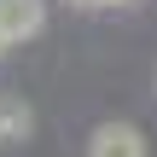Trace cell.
Here are the masks:
<instances>
[{"instance_id":"obj_1","label":"cell","mask_w":157,"mask_h":157,"mask_svg":"<svg viewBox=\"0 0 157 157\" xmlns=\"http://www.w3.org/2000/svg\"><path fill=\"white\" fill-rule=\"evenodd\" d=\"M41 23H47V0H0V47L41 35Z\"/></svg>"},{"instance_id":"obj_2","label":"cell","mask_w":157,"mask_h":157,"mask_svg":"<svg viewBox=\"0 0 157 157\" xmlns=\"http://www.w3.org/2000/svg\"><path fill=\"white\" fill-rule=\"evenodd\" d=\"M87 157H146V134L134 122H105V128H93Z\"/></svg>"},{"instance_id":"obj_3","label":"cell","mask_w":157,"mask_h":157,"mask_svg":"<svg viewBox=\"0 0 157 157\" xmlns=\"http://www.w3.org/2000/svg\"><path fill=\"white\" fill-rule=\"evenodd\" d=\"M35 128V117L23 111V105H12V99H0V140H23Z\"/></svg>"},{"instance_id":"obj_4","label":"cell","mask_w":157,"mask_h":157,"mask_svg":"<svg viewBox=\"0 0 157 157\" xmlns=\"http://www.w3.org/2000/svg\"><path fill=\"white\" fill-rule=\"evenodd\" d=\"M82 6H122V0H82Z\"/></svg>"},{"instance_id":"obj_5","label":"cell","mask_w":157,"mask_h":157,"mask_svg":"<svg viewBox=\"0 0 157 157\" xmlns=\"http://www.w3.org/2000/svg\"><path fill=\"white\" fill-rule=\"evenodd\" d=\"M0 52H6V47H0Z\"/></svg>"}]
</instances>
